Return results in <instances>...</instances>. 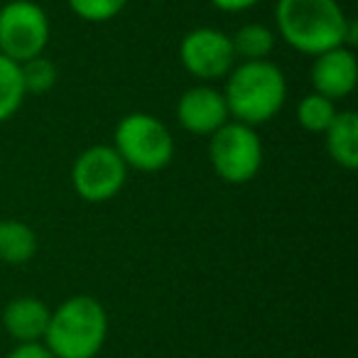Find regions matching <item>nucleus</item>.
<instances>
[{"mask_svg":"<svg viewBox=\"0 0 358 358\" xmlns=\"http://www.w3.org/2000/svg\"><path fill=\"white\" fill-rule=\"evenodd\" d=\"M22 101H25V86H22L20 64L0 55V123L13 118L20 110Z\"/></svg>","mask_w":358,"mask_h":358,"instance_id":"obj_15","label":"nucleus"},{"mask_svg":"<svg viewBox=\"0 0 358 358\" xmlns=\"http://www.w3.org/2000/svg\"><path fill=\"white\" fill-rule=\"evenodd\" d=\"M37 253V236L17 219L0 221V260L8 265H22Z\"/></svg>","mask_w":358,"mask_h":358,"instance_id":"obj_13","label":"nucleus"},{"mask_svg":"<svg viewBox=\"0 0 358 358\" xmlns=\"http://www.w3.org/2000/svg\"><path fill=\"white\" fill-rule=\"evenodd\" d=\"M327 150L336 164L346 169L358 167V115L353 110H338L327 130Z\"/></svg>","mask_w":358,"mask_h":358,"instance_id":"obj_12","label":"nucleus"},{"mask_svg":"<svg viewBox=\"0 0 358 358\" xmlns=\"http://www.w3.org/2000/svg\"><path fill=\"white\" fill-rule=\"evenodd\" d=\"M50 42L47 13L32 0H10L0 8V55L22 62L40 57Z\"/></svg>","mask_w":358,"mask_h":358,"instance_id":"obj_6","label":"nucleus"},{"mask_svg":"<svg viewBox=\"0 0 358 358\" xmlns=\"http://www.w3.org/2000/svg\"><path fill=\"white\" fill-rule=\"evenodd\" d=\"M255 3H260V0H211V6L219 8V10H224V13L248 10V8H253Z\"/></svg>","mask_w":358,"mask_h":358,"instance_id":"obj_20","label":"nucleus"},{"mask_svg":"<svg viewBox=\"0 0 358 358\" xmlns=\"http://www.w3.org/2000/svg\"><path fill=\"white\" fill-rule=\"evenodd\" d=\"M182 66L201 81H214L226 76L236 64V52L231 37L214 27H196L187 32L179 45Z\"/></svg>","mask_w":358,"mask_h":358,"instance_id":"obj_8","label":"nucleus"},{"mask_svg":"<svg viewBox=\"0 0 358 358\" xmlns=\"http://www.w3.org/2000/svg\"><path fill=\"white\" fill-rule=\"evenodd\" d=\"M128 0H69L71 10L86 22H106L113 20L125 8Z\"/></svg>","mask_w":358,"mask_h":358,"instance_id":"obj_18","label":"nucleus"},{"mask_svg":"<svg viewBox=\"0 0 358 358\" xmlns=\"http://www.w3.org/2000/svg\"><path fill=\"white\" fill-rule=\"evenodd\" d=\"M20 76L25 94H47L57 84V66L47 57H32L20 64Z\"/></svg>","mask_w":358,"mask_h":358,"instance_id":"obj_17","label":"nucleus"},{"mask_svg":"<svg viewBox=\"0 0 358 358\" xmlns=\"http://www.w3.org/2000/svg\"><path fill=\"white\" fill-rule=\"evenodd\" d=\"M52 309L37 297H17L3 312V327L17 343L42 341L50 327Z\"/></svg>","mask_w":358,"mask_h":358,"instance_id":"obj_11","label":"nucleus"},{"mask_svg":"<svg viewBox=\"0 0 358 358\" xmlns=\"http://www.w3.org/2000/svg\"><path fill=\"white\" fill-rule=\"evenodd\" d=\"M231 118L224 91L214 86H192L177 101V120L194 135H214Z\"/></svg>","mask_w":358,"mask_h":358,"instance_id":"obj_9","label":"nucleus"},{"mask_svg":"<svg viewBox=\"0 0 358 358\" xmlns=\"http://www.w3.org/2000/svg\"><path fill=\"white\" fill-rule=\"evenodd\" d=\"M8 358H55V356H52V351L42 341H32V343H17Z\"/></svg>","mask_w":358,"mask_h":358,"instance_id":"obj_19","label":"nucleus"},{"mask_svg":"<svg viewBox=\"0 0 358 358\" xmlns=\"http://www.w3.org/2000/svg\"><path fill=\"white\" fill-rule=\"evenodd\" d=\"M336 113L338 110H336V106H334V101L317 94V91L304 96L297 106L299 125H302L304 130H309V133H324V130L331 125V120L336 118Z\"/></svg>","mask_w":358,"mask_h":358,"instance_id":"obj_16","label":"nucleus"},{"mask_svg":"<svg viewBox=\"0 0 358 358\" xmlns=\"http://www.w3.org/2000/svg\"><path fill=\"white\" fill-rule=\"evenodd\" d=\"M275 20L282 40L304 55L356 45V22L343 15L336 0H280Z\"/></svg>","mask_w":358,"mask_h":358,"instance_id":"obj_1","label":"nucleus"},{"mask_svg":"<svg viewBox=\"0 0 358 358\" xmlns=\"http://www.w3.org/2000/svg\"><path fill=\"white\" fill-rule=\"evenodd\" d=\"M108 336V317L99 299L74 294L52 312L45 346L55 358H94Z\"/></svg>","mask_w":358,"mask_h":358,"instance_id":"obj_3","label":"nucleus"},{"mask_svg":"<svg viewBox=\"0 0 358 358\" xmlns=\"http://www.w3.org/2000/svg\"><path fill=\"white\" fill-rule=\"evenodd\" d=\"M358 66L351 47H334L317 55L312 64V86L317 94L338 101L356 89Z\"/></svg>","mask_w":358,"mask_h":358,"instance_id":"obj_10","label":"nucleus"},{"mask_svg":"<svg viewBox=\"0 0 358 358\" xmlns=\"http://www.w3.org/2000/svg\"><path fill=\"white\" fill-rule=\"evenodd\" d=\"M128 179V167L110 145H94L76 157L71 185L84 201L101 204L118 194Z\"/></svg>","mask_w":358,"mask_h":358,"instance_id":"obj_7","label":"nucleus"},{"mask_svg":"<svg viewBox=\"0 0 358 358\" xmlns=\"http://www.w3.org/2000/svg\"><path fill=\"white\" fill-rule=\"evenodd\" d=\"M211 167L229 185H245L263 167V143L253 125L229 120L209 143Z\"/></svg>","mask_w":358,"mask_h":358,"instance_id":"obj_5","label":"nucleus"},{"mask_svg":"<svg viewBox=\"0 0 358 358\" xmlns=\"http://www.w3.org/2000/svg\"><path fill=\"white\" fill-rule=\"evenodd\" d=\"M231 45H234L236 59H238V57H243L245 62L268 59V55L275 47V35L268 25L250 22V25H243L231 37Z\"/></svg>","mask_w":358,"mask_h":358,"instance_id":"obj_14","label":"nucleus"},{"mask_svg":"<svg viewBox=\"0 0 358 358\" xmlns=\"http://www.w3.org/2000/svg\"><path fill=\"white\" fill-rule=\"evenodd\" d=\"M113 148L125 167L140 172L164 169L174 157V140L167 125L150 113H130L118 120L113 133Z\"/></svg>","mask_w":358,"mask_h":358,"instance_id":"obj_4","label":"nucleus"},{"mask_svg":"<svg viewBox=\"0 0 358 358\" xmlns=\"http://www.w3.org/2000/svg\"><path fill=\"white\" fill-rule=\"evenodd\" d=\"M224 99L238 123L263 125L280 113L287 99V81L280 66L268 59L243 62L226 81Z\"/></svg>","mask_w":358,"mask_h":358,"instance_id":"obj_2","label":"nucleus"}]
</instances>
